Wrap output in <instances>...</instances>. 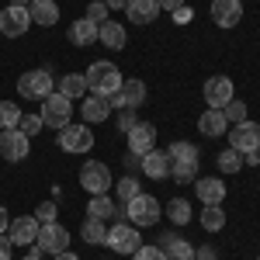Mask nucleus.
Returning <instances> with one entry per match:
<instances>
[{"label": "nucleus", "instance_id": "c9c22d12", "mask_svg": "<svg viewBox=\"0 0 260 260\" xmlns=\"http://www.w3.org/2000/svg\"><path fill=\"white\" fill-rule=\"evenodd\" d=\"M222 115H225V121H229V125H240V121L250 118V115H246V104H243V101H236V98L222 108Z\"/></svg>", "mask_w": 260, "mask_h": 260}, {"label": "nucleus", "instance_id": "f03ea898", "mask_svg": "<svg viewBox=\"0 0 260 260\" xmlns=\"http://www.w3.org/2000/svg\"><path fill=\"white\" fill-rule=\"evenodd\" d=\"M121 215L132 222L136 229H149V225H156L163 215V205L153 194H136L132 201H125L121 205Z\"/></svg>", "mask_w": 260, "mask_h": 260}, {"label": "nucleus", "instance_id": "423d86ee", "mask_svg": "<svg viewBox=\"0 0 260 260\" xmlns=\"http://www.w3.org/2000/svg\"><path fill=\"white\" fill-rule=\"evenodd\" d=\"M104 246H111L115 253H121V257H132V253L142 246V236H139V229H136L132 222H111Z\"/></svg>", "mask_w": 260, "mask_h": 260}, {"label": "nucleus", "instance_id": "1a4fd4ad", "mask_svg": "<svg viewBox=\"0 0 260 260\" xmlns=\"http://www.w3.org/2000/svg\"><path fill=\"white\" fill-rule=\"evenodd\" d=\"M35 250H39V253H49V257H56V253H62V250H70V229L59 225V222L42 225L39 240H35Z\"/></svg>", "mask_w": 260, "mask_h": 260}, {"label": "nucleus", "instance_id": "49530a36", "mask_svg": "<svg viewBox=\"0 0 260 260\" xmlns=\"http://www.w3.org/2000/svg\"><path fill=\"white\" fill-rule=\"evenodd\" d=\"M184 4H187V0H156V7H160V11H167V14H174V11H177V7H184Z\"/></svg>", "mask_w": 260, "mask_h": 260}, {"label": "nucleus", "instance_id": "bb28decb", "mask_svg": "<svg viewBox=\"0 0 260 260\" xmlns=\"http://www.w3.org/2000/svg\"><path fill=\"white\" fill-rule=\"evenodd\" d=\"M59 94L70 98V101L87 98V77L83 73H66V77H59Z\"/></svg>", "mask_w": 260, "mask_h": 260}, {"label": "nucleus", "instance_id": "2f4dec72", "mask_svg": "<svg viewBox=\"0 0 260 260\" xmlns=\"http://www.w3.org/2000/svg\"><path fill=\"white\" fill-rule=\"evenodd\" d=\"M136 194H142V191H139V177H136V174H125L121 180H115V198H118L121 205L132 201Z\"/></svg>", "mask_w": 260, "mask_h": 260}, {"label": "nucleus", "instance_id": "5701e85b", "mask_svg": "<svg viewBox=\"0 0 260 260\" xmlns=\"http://www.w3.org/2000/svg\"><path fill=\"white\" fill-rule=\"evenodd\" d=\"M125 18L132 24H153L160 18V7H156V0H128L125 4Z\"/></svg>", "mask_w": 260, "mask_h": 260}, {"label": "nucleus", "instance_id": "9d476101", "mask_svg": "<svg viewBox=\"0 0 260 260\" xmlns=\"http://www.w3.org/2000/svg\"><path fill=\"white\" fill-rule=\"evenodd\" d=\"M229 149H236V153H253L260 149V121H240V125H229Z\"/></svg>", "mask_w": 260, "mask_h": 260}, {"label": "nucleus", "instance_id": "f257e3e1", "mask_svg": "<svg viewBox=\"0 0 260 260\" xmlns=\"http://www.w3.org/2000/svg\"><path fill=\"white\" fill-rule=\"evenodd\" d=\"M87 94H98V98H111V94H118L125 77H121V70L115 66L111 59H98L87 66Z\"/></svg>", "mask_w": 260, "mask_h": 260}, {"label": "nucleus", "instance_id": "b1692460", "mask_svg": "<svg viewBox=\"0 0 260 260\" xmlns=\"http://www.w3.org/2000/svg\"><path fill=\"white\" fill-rule=\"evenodd\" d=\"M87 219H98V222H115L121 219V208L108 194H94L90 205H87Z\"/></svg>", "mask_w": 260, "mask_h": 260}, {"label": "nucleus", "instance_id": "a18cd8bd", "mask_svg": "<svg viewBox=\"0 0 260 260\" xmlns=\"http://www.w3.org/2000/svg\"><path fill=\"white\" fill-rule=\"evenodd\" d=\"M194 260H219V257H215V246H208V243L198 246V250H194Z\"/></svg>", "mask_w": 260, "mask_h": 260}, {"label": "nucleus", "instance_id": "a211bd4d", "mask_svg": "<svg viewBox=\"0 0 260 260\" xmlns=\"http://www.w3.org/2000/svg\"><path fill=\"white\" fill-rule=\"evenodd\" d=\"M98 42L104 45V49H111V52H118V49H125V42H128V31H125V24H118V21H101L98 24Z\"/></svg>", "mask_w": 260, "mask_h": 260}, {"label": "nucleus", "instance_id": "393cba45", "mask_svg": "<svg viewBox=\"0 0 260 260\" xmlns=\"http://www.w3.org/2000/svg\"><path fill=\"white\" fill-rule=\"evenodd\" d=\"M198 128L208 136V139H219V136L229 132V121H225V115H222L219 108H208V111L198 118Z\"/></svg>", "mask_w": 260, "mask_h": 260}, {"label": "nucleus", "instance_id": "864d4df0", "mask_svg": "<svg viewBox=\"0 0 260 260\" xmlns=\"http://www.w3.org/2000/svg\"><path fill=\"white\" fill-rule=\"evenodd\" d=\"M31 0H11V7H28Z\"/></svg>", "mask_w": 260, "mask_h": 260}, {"label": "nucleus", "instance_id": "09e8293b", "mask_svg": "<svg viewBox=\"0 0 260 260\" xmlns=\"http://www.w3.org/2000/svg\"><path fill=\"white\" fill-rule=\"evenodd\" d=\"M125 4H128V0H104L108 11H125Z\"/></svg>", "mask_w": 260, "mask_h": 260}, {"label": "nucleus", "instance_id": "dca6fc26", "mask_svg": "<svg viewBox=\"0 0 260 260\" xmlns=\"http://www.w3.org/2000/svg\"><path fill=\"white\" fill-rule=\"evenodd\" d=\"M208 14H212V21H215L219 28H236L243 21V4L240 0H212Z\"/></svg>", "mask_w": 260, "mask_h": 260}, {"label": "nucleus", "instance_id": "58836bf2", "mask_svg": "<svg viewBox=\"0 0 260 260\" xmlns=\"http://www.w3.org/2000/svg\"><path fill=\"white\" fill-rule=\"evenodd\" d=\"M83 18H90L94 24H101V21L111 18V11L104 7V0H94V4H87V14H83Z\"/></svg>", "mask_w": 260, "mask_h": 260}, {"label": "nucleus", "instance_id": "2eb2a0df", "mask_svg": "<svg viewBox=\"0 0 260 260\" xmlns=\"http://www.w3.org/2000/svg\"><path fill=\"white\" fill-rule=\"evenodd\" d=\"M233 98H236V87H233L229 77H208L205 80V104L208 108H219L222 111Z\"/></svg>", "mask_w": 260, "mask_h": 260}, {"label": "nucleus", "instance_id": "0eeeda50", "mask_svg": "<svg viewBox=\"0 0 260 260\" xmlns=\"http://www.w3.org/2000/svg\"><path fill=\"white\" fill-rule=\"evenodd\" d=\"M59 149L62 153H77V156H83V153H90L94 149V132H90V125H66V128H59Z\"/></svg>", "mask_w": 260, "mask_h": 260}, {"label": "nucleus", "instance_id": "9b49d317", "mask_svg": "<svg viewBox=\"0 0 260 260\" xmlns=\"http://www.w3.org/2000/svg\"><path fill=\"white\" fill-rule=\"evenodd\" d=\"M125 139H128V153L146 156L149 149H156V125H153V121H136V125L125 132Z\"/></svg>", "mask_w": 260, "mask_h": 260}, {"label": "nucleus", "instance_id": "7ed1b4c3", "mask_svg": "<svg viewBox=\"0 0 260 260\" xmlns=\"http://www.w3.org/2000/svg\"><path fill=\"white\" fill-rule=\"evenodd\" d=\"M80 187L94 198V194H108L111 187H115V180H111V167L104 160H87L80 167Z\"/></svg>", "mask_w": 260, "mask_h": 260}, {"label": "nucleus", "instance_id": "39448f33", "mask_svg": "<svg viewBox=\"0 0 260 260\" xmlns=\"http://www.w3.org/2000/svg\"><path fill=\"white\" fill-rule=\"evenodd\" d=\"M52 90H56V80L49 70H28L18 77V94L28 101H45Z\"/></svg>", "mask_w": 260, "mask_h": 260}, {"label": "nucleus", "instance_id": "4be33fe9", "mask_svg": "<svg viewBox=\"0 0 260 260\" xmlns=\"http://www.w3.org/2000/svg\"><path fill=\"white\" fill-rule=\"evenodd\" d=\"M28 18H31V24L52 28V24L59 21V4H56V0H31V4H28Z\"/></svg>", "mask_w": 260, "mask_h": 260}, {"label": "nucleus", "instance_id": "6e6d98bb", "mask_svg": "<svg viewBox=\"0 0 260 260\" xmlns=\"http://www.w3.org/2000/svg\"><path fill=\"white\" fill-rule=\"evenodd\" d=\"M257 260H260V257H257Z\"/></svg>", "mask_w": 260, "mask_h": 260}, {"label": "nucleus", "instance_id": "ea45409f", "mask_svg": "<svg viewBox=\"0 0 260 260\" xmlns=\"http://www.w3.org/2000/svg\"><path fill=\"white\" fill-rule=\"evenodd\" d=\"M132 260H167V253H163L160 246H139L132 253Z\"/></svg>", "mask_w": 260, "mask_h": 260}, {"label": "nucleus", "instance_id": "20e7f679", "mask_svg": "<svg viewBox=\"0 0 260 260\" xmlns=\"http://www.w3.org/2000/svg\"><path fill=\"white\" fill-rule=\"evenodd\" d=\"M39 115H42V121H45L49 128H56V132H59V128H66V125L73 121V101L62 98L59 90H52L49 98L42 101V111H39Z\"/></svg>", "mask_w": 260, "mask_h": 260}, {"label": "nucleus", "instance_id": "5fc2aeb1", "mask_svg": "<svg viewBox=\"0 0 260 260\" xmlns=\"http://www.w3.org/2000/svg\"><path fill=\"white\" fill-rule=\"evenodd\" d=\"M240 4H243V0H240Z\"/></svg>", "mask_w": 260, "mask_h": 260}, {"label": "nucleus", "instance_id": "a878e982", "mask_svg": "<svg viewBox=\"0 0 260 260\" xmlns=\"http://www.w3.org/2000/svg\"><path fill=\"white\" fill-rule=\"evenodd\" d=\"M70 42H73L77 49H87L90 42H98V24H94L90 18L73 21V24H70Z\"/></svg>", "mask_w": 260, "mask_h": 260}, {"label": "nucleus", "instance_id": "72a5a7b5", "mask_svg": "<svg viewBox=\"0 0 260 260\" xmlns=\"http://www.w3.org/2000/svg\"><path fill=\"white\" fill-rule=\"evenodd\" d=\"M215 163H219L222 174H240L243 170V153H236V149H222L219 156H215Z\"/></svg>", "mask_w": 260, "mask_h": 260}, {"label": "nucleus", "instance_id": "3c124183", "mask_svg": "<svg viewBox=\"0 0 260 260\" xmlns=\"http://www.w3.org/2000/svg\"><path fill=\"white\" fill-rule=\"evenodd\" d=\"M52 260H80V257H77L73 250H62V253H56V257H52Z\"/></svg>", "mask_w": 260, "mask_h": 260}, {"label": "nucleus", "instance_id": "4468645a", "mask_svg": "<svg viewBox=\"0 0 260 260\" xmlns=\"http://www.w3.org/2000/svg\"><path fill=\"white\" fill-rule=\"evenodd\" d=\"M28 24H31L28 7H4L0 11V35L4 39H21L28 31Z\"/></svg>", "mask_w": 260, "mask_h": 260}, {"label": "nucleus", "instance_id": "f704fd0d", "mask_svg": "<svg viewBox=\"0 0 260 260\" xmlns=\"http://www.w3.org/2000/svg\"><path fill=\"white\" fill-rule=\"evenodd\" d=\"M21 121V108L14 101H0V128H18Z\"/></svg>", "mask_w": 260, "mask_h": 260}, {"label": "nucleus", "instance_id": "e433bc0d", "mask_svg": "<svg viewBox=\"0 0 260 260\" xmlns=\"http://www.w3.org/2000/svg\"><path fill=\"white\" fill-rule=\"evenodd\" d=\"M18 128L24 132V136H28V139H31V136H39L42 128H45V121H42V115H24V111H21Z\"/></svg>", "mask_w": 260, "mask_h": 260}, {"label": "nucleus", "instance_id": "c03bdc74", "mask_svg": "<svg viewBox=\"0 0 260 260\" xmlns=\"http://www.w3.org/2000/svg\"><path fill=\"white\" fill-rule=\"evenodd\" d=\"M121 163H125V170H128V174H136V170L142 167V156H136V153H125V156H121Z\"/></svg>", "mask_w": 260, "mask_h": 260}, {"label": "nucleus", "instance_id": "a19ab883", "mask_svg": "<svg viewBox=\"0 0 260 260\" xmlns=\"http://www.w3.org/2000/svg\"><path fill=\"white\" fill-rule=\"evenodd\" d=\"M136 111H132V108H121V118H118V132H128V128H132V125H136Z\"/></svg>", "mask_w": 260, "mask_h": 260}, {"label": "nucleus", "instance_id": "7c9ffc66", "mask_svg": "<svg viewBox=\"0 0 260 260\" xmlns=\"http://www.w3.org/2000/svg\"><path fill=\"white\" fill-rule=\"evenodd\" d=\"M167 156H170V160H191V163H201L198 156V146H194V142H184V139H177V142H170V146H167Z\"/></svg>", "mask_w": 260, "mask_h": 260}, {"label": "nucleus", "instance_id": "412c9836", "mask_svg": "<svg viewBox=\"0 0 260 260\" xmlns=\"http://www.w3.org/2000/svg\"><path fill=\"white\" fill-rule=\"evenodd\" d=\"M194 194L201 205H222L225 201V184L222 177H198L194 180Z\"/></svg>", "mask_w": 260, "mask_h": 260}, {"label": "nucleus", "instance_id": "de8ad7c7", "mask_svg": "<svg viewBox=\"0 0 260 260\" xmlns=\"http://www.w3.org/2000/svg\"><path fill=\"white\" fill-rule=\"evenodd\" d=\"M243 167H260V149H253V153H243Z\"/></svg>", "mask_w": 260, "mask_h": 260}, {"label": "nucleus", "instance_id": "cd10ccee", "mask_svg": "<svg viewBox=\"0 0 260 260\" xmlns=\"http://www.w3.org/2000/svg\"><path fill=\"white\" fill-rule=\"evenodd\" d=\"M198 222H201L205 233H222V229H225V212H222V205H205Z\"/></svg>", "mask_w": 260, "mask_h": 260}, {"label": "nucleus", "instance_id": "c756f323", "mask_svg": "<svg viewBox=\"0 0 260 260\" xmlns=\"http://www.w3.org/2000/svg\"><path fill=\"white\" fill-rule=\"evenodd\" d=\"M167 219L174 225H187L191 222V201L187 198H170L167 201Z\"/></svg>", "mask_w": 260, "mask_h": 260}, {"label": "nucleus", "instance_id": "37998d69", "mask_svg": "<svg viewBox=\"0 0 260 260\" xmlns=\"http://www.w3.org/2000/svg\"><path fill=\"white\" fill-rule=\"evenodd\" d=\"M11 257H14V243L7 233H0V260H11Z\"/></svg>", "mask_w": 260, "mask_h": 260}, {"label": "nucleus", "instance_id": "ddd939ff", "mask_svg": "<svg viewBox=\"0 0 260 260\" xmlns=\"http://www.w3.org/2000/svg\"><path fill=\"white\" fill-rule=\"evenodd\" d=\"M39 229L42 222L35 219V215H21V219H11V225H7V236H11V243L14 246H35V240H39Z\"/></svg>", "mask_w": 260, "mask_h": 260}, {"label": "nucleus", "instance_id": "6e6552de", "mask_svg": "<svg viewBox=\"0 0 260 260\" xmlns=\"http://www.w3.org/2000/svg\"><path fill=\"white\" fill-rule=\"evenodd\" d=\"M31 153V139L21 128H0V156L7 163H21Z\"/></svg>", "mask_w": 260, "mask_h": 260}, {"label": "nucleus", "instance_id": "f8f14e48", "mask_svg": "<svg viewBox=\"0 0 260 260\" xmlns=\"http://www.w3.org/2000/svg\"><path fill=\"white\" fill-rule=\"evenodd\" d=\"M108 104H111V108H132V111L142 108V104H146V83H142L139 77H128V80L121 83L118 94L108 98Z\"/></svg>", "mask_w": 260, "mask_h": 260}, {"label": "nucleus", "instance_id": "4c0bfd02", "mask_svg": "<svg viewBox=\"0 0 260 260\" xmlns=\"http://www.w3.org/2000/svg\"><path fill=\"white\" fill-rule=\"evenodd\" d=\"M56 215H59V208H56V201H42L39 208H35V219H39L42 225H49V222H56Z\"/></svg>", "mask_w": 260, "mask_h": 260}, {"label": "nucleus", "instance_id": "c85d7f7f", "mask_svg": "<svg viewBox=\"0 0 260 260\" xmlns=\"http://www.w3.org/2000/svg\"><path fill=\"white\" fill-rule=\"evenodd\" d=\"M80 236L90 246H104V240H108V222H98V219H87L80 225Z\"/></svg>", "mask_w": 260, "mask_h": 260}, {"label": "nucleus", "instance_id": "603ef678", "mask_svg": "<svg viewBox=\"0 0 260 260\" xmlns=\"http://www.w3.org/2000/svg\"><path fill=\"white\" fill-rule=\"evenodd\" d=\"M21 260H42V253H39V250H35V246H31V250H28V253H24V257H21Z\"/></svg>", "mask_w": 260, "mask_h": 260}, {"label": "nucleus", "instance_id": "8fccbe9b", "mask_svg": "<svg viewBox=\"0 0 260 260\" xmlns=\"http://www.w3.org/2000/svg\"><path fill=\"white\" fill-rule=\"evenodd\" d=\"M7 225H11V215H7V208L0 205V233H7Z\"/></svg>", "mask_w": 260, "mask_h": 260}, {"label": "nucleus", "instance_id": "aec40b11", "mask_svg": "<svg viewBox=\"0 0 260 260\" xmlns=\"http://www.w3.org/2000/svg\"><path fill=\"white\" fill-rule=\"evenodd\" d=\"M142 174L149 180H163L170 177V156H167V149H149L146 156H142Z\"/></svg>", "mask_w": 260, "mask_h": 260}, {"label": "nucleus", "instance_id": "473e14b6", "mask_svg": "<svg viewBox=\"0 0 260 260\" xmlns=\"http://www.w3.org/2000/svg\"><path fill=\"white\" fill-rule=\"evenodd\" d=\"M170 177L177 180V184H191V180L198 177V163H191V160H170Z\"/></svg>", "mask_w": 260, "mask_h": 260}, {"label": "nucleus", "instance_id": "79ce46f5", "mask_svg": "<svg viewBox=\"0 0 260 260\" xmlns=\"http://www.w3.org/2000/svg\"><path fill=\"white\" fill-rule=\"evenodd\" d=\"M170 18H174V24H180V28H184V24H187V21L194 18V11H191V7H187V4H184V7H177V11H174V14H170Z\"/></svg>", "mask_w": 260, "mask_h": 260}, {"label": "nucleus", "instance_id": "f3484780", "mask_svg": "<svg viewBox=\"0 0 260 260\" xmlns=\"http://www.w3.org/2000/svg\"><path fill=\"white\" fill-rule=\"evenodd\" d=\"M156 246L167 253V260H194V246L184 240L180 233H163L160 240H156Z\"/></svg>", "mask_w": 260, "mask_h": 260}, {"label": "nucleus", "instance_id": "6ab92c4d", "mask_svg": "<svg viewBox=\"0 0 260 260\" xmlns=\"http://www.w3.org/2000/svg\"><path fill=\"white\" fill-rule=\"evenodd\" d=\"M80 115H83V125H101V121H108V115H111V104H108V98H98V94H87V98H80Z\"/></svg>", "mask_w": 260, "mask_h": 260}]
</instances>
